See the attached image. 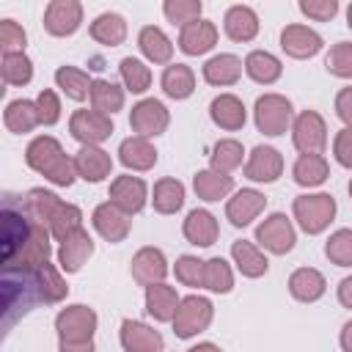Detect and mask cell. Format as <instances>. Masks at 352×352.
Segmentation results:
<instances>
[{"instance_id":"1","label":"cell","mask_w":352,"mask_h":352,"mask_svg":"<svg viewBox=\"0 0 352 352\" xmlns=\"http://www.w3.org/2000/svg\"><path fill=\"white\" fill-rule=\"evenodd\" d=\"M47 305L38 267H3L0 272V327L3 336L11 324L30 314L36 305Z\"/></svg>"},{"instance_id":"2","label":"cell","mask_w":352,"mask_h":352,"mask_svg":"<svg viewBox=\"0 0 352 352\" xmlns=\"http://www.w3.org/2000/svg\"><path fill=\"white\" fill-rule=\"evenodd\" d=\"M25 162L41 173L47 182H52L55 187H69L77 179V168L74 160L69 154H63L60 143L52 135H38L28 143L25 148Z\"/></svg>"},{"instance_id":"3","label":"cell","mask_w":352,"mask_h":352,"mask_svg":"<svg viewBox=\"0 0 352 352\" xmlns=\"http://www.w3.org/2000/svg\"><path fill=\"white\" fill-rule=\"evenodd\" d=\"M60 352H91L96 333V311L88 305H66L55 316Z\"/></svg>"},{"instance_id":"4","label":"cell","mask_w":352,"mask_h":352,"mask_svg":"<svg viewBox=\"0 0 352 352\" xmlns=\"http://www.w3.org/2000/svg\"><path fill=\"white\" fill-rule=\"evenodd\" d=\"M33 214L25 209V201L22 195H11L6 192L3 195V209H0V248H3V264L11 261L19 248L28 242L30 231H33Z\"/></svg>"},{"instance_id":"5","label":"cell","mask_w":352,"mask_h":352,"mask_svg":"<svg viewBox=\"0 0 352 352\" xmlns=\"http://www.w3.org/2000/svg\"><path fill=\"white\" fill-rule=\"evenodd\" d=\"M292 212L305 234H322L336 217V198L327 192H305L294 198Z\"/></svg>"},{"instance_id":"6","label":"cell","mask_w":352,"mask_h":352,"mask_svg":"<svg viewBox=\"0 0 352 352\" xmlns=\"http://www.w3.org/2000/svg\"><path fill=\"white\" fill-rule=\"evenodd\" d=\"M212 316H214V305L201 294H190L179 300V308L170 324H173L176 338H195L212 324Z\"/></svg>"},{"instance_id":"7","label":"cell","mask_w":352,"mask_h":352,"mask_svg":"<svg viewBox=\"0 0 352 352\" xmlns=\"http://www.w3.org/2000/svg\"><path fill=\"white\" fill-rule=\"evenodd\" d=\"M253 118H256V129L261 135L278 138V135H286V129L292 126L294 110H292V102L286 96H280V94H264V96L256 99Z\"/></svg>"},{"instance_id":"8","label":"cell","mask_w":352,"mask_h":352,"mask_svg":"<svg viewBox=\"0 0 352 352\" xmlns=\"http://www.w3.org/2000/svg\"><path fill=\"white\" fill-rule=\"evenodd\" d=\"M292 143L300 154H322L327 146V124L316 110H302L292 121Z\"/></svg>"},{"instance_id":"9","label":"cell","mask_w":352,"mask_h":352,"mask_svg":"<svg viewBox=\"0 0 352 352\" xmlns=\"http://www.w3.org/2000/svg\"><path fill=\"white\" fill-rule=\"evenodd\" d=\"M69 132L82 146H99L113 135V121L107 113L91 107V110H74L69 118Z\"/></svg>"},{"instance_id":"10","label":"cell","mask_w":352,"mask_h":352,"mask_svg":"<svg viewBox=\"0 0 352 352\" xmlns=\"http://www.w3.org/2000/svg\"><path fill=\"white\" fill-rule=\"evenodd\" d=\"M256 242H258L264 250H270V253H275V256H283V253H289V250L294 248L297 234H294L292 220H289L283 212H272L270 217H264V220L258 223V228H256Z\"/></svg>"},{"instance_id":"11","label":"cell","mask_w":352,"mask_h":352,"mask_svg":"<svg viewBox=\"0 0 352 352\" xmlns=\"http://www.w3.org/2000/svg\"><path fill=\"white\" fill-rule=\"evenodd\" d=\"M82 25V3L80 0H50L44 11V30L55 38L74 36Z\"/></svg>"},{"instance_id":"12","label":"cell","mask_w":352,"mask_h":352,"mask_svg":"<svg viewBox=\"0 0 352 352\" xmlns=\"http://www.w3.org/2000/svg\"><path fill=\"white\" fill-rule=\"evenodd\" d=\"M129 217H132V214L124 212L118 204L104 201V204H99V206L94 209L91 223H94L96 234H99L104 242L118 245V242L126 239V234H129V228H132V220H129Z\"/></svg>"},{"instance_id":"13","label":"cell","mask_w":352,"mask_h":352,"mask_svg":"<svg viewBox=\"0 0 352 352\" xmlns=\"http://www.w3.org/2000/svg\"><path fill=\"white\" fill-rule=\"evenodd\" d=\"M170 124V113L168 107L160 102V99H140L132 113H129V126L135 135H143V138H157L168 129Z\"/></svg>"},{"instance_id":"14","label":"cell","mask_w":352,"mask_h":352,"mask_svg":"<svg viewBox=\"0 0 352 352\" xmlns=\"http://www.w3.org/2000/svg\"><path fill=\"white\" fill-rule=\"evenodd\" d=\"M264 206H267L264 192L250 190V187L248 190H236L226 204V217H228V223L234 228H245L264 212Z\"/></svg>"},{"instance_id":"15","label":"cell","mask_w":352,"mask_h":352,"mask_svg":"<svg viewBox=\"0 0 352 352\" xmlns=\"http://www.w3.org/2000/svg\"><path fill=\"white\" fill-rule=\"evenodd\" d=\"M283 173V157L278 148L272 146H256L250 154H248V162H245V176L250 182H275L278 176Z\"/></svg>"},{"instance_id":"16","label":"cell","mask_w":352,"mask_h":352,"mask_svg":"<svg viewBox=\"0 0 352 352\" xmlns=\"http://www.w3.org/2000/svg\"><path fill=\"white\" fill-rule=\"evenodd\" d=\"M129 272L132 278L140 283V286H148V283H160L165 280L168 275V261H165V253L160 248H140L135 256H132V264H129Z\"/></svg>"},{"instance_id":"17","label":"cell","mask_w":352,"mask_h":352,"mask_svg":"<svg viewBox=\"0 0 352 352\" xmlns=\"http://www.w3.org/2000/svg\"><path fill=\"white\" fill-rule=\"evenodd\" d=\"M280 50L289 55V58H314L319 50H322V36L305 25H286L280 30Z\"/></svg>"},{"instance_id":"18","label":"cell","mask_w":352,"mask_h":352,"mask_svg":"<svg viewBox=\"0 0 352 352\" xmlns=\"http://www.w3.org/2000/svg\"><path fill=\"white\" fill-rule=\"evenodd\" d=\"M146 198H148V187L140 176H116L110 182V201L129 214H138L146 206Z\"/></svg>"},{"instance_id":"19","label":"cell","mask_w":352,"mask_h":352,"mask_svg":"<svg viewBox=\"0 0 352 352\" xmlns=\"http://www.w3.org/2000/svg\"><path fill=\"white\" fill-rule=\"evenodd\" d=\"M94 253V239L85 228H77L72 231L66 239H60V248H58V264L63 272H80V267L91 258Z\"/></svg>"},{"instance_id":"20","label":"cell","mask_w":352,"mask_h":352,"mask_svg":"<svg viewBox=\"0 0 352 352\" xmlns=\"http://www.w3.org/2000/svg\"><path fill=\"white\" fill-rule=\"evenodd\" d=\"M121 346L126 352H162L165 341L162 336L148 327L146 322H138V319H124L121 322Z\"/></svg>"},{"instance_id":"21","label":"cell","mask_w":352,"mask_h":352,"mask_svg":"<svg viewBox=\"0 0 352 352\" xmlns=\"http://www.w3.org/2000/svg\"><path fill=\"white\" fill-rule=\"evenodd\" d=\"M74 168H77V176L96 184V182H104L113 170V160L104 148L99 146H80V151L74 154Z\"/></svg>"},{"instance_id":"22","label":"cell","mask_w":352,"mask_h":352,"mask_svg":"<svg viewBox=\"0 0 352 352\" xmlns=\"http://www.w3.org/2000/svg\"><path fill=\"white\" fill-rule=\"evenodd\" d=\"M217 44V25L209 19H195L182 28L179 33V50L184 55H204Z\"/></svg>"},{"instance_id":"23","label":"cell","mask_w":352,"mask_h":352,"mask_svg":"<svg viewBox=\"0 0 352 352\" xmlns=\"http://www.w3.org/2000/svg\"><path fill=\"white\" fill-rule=\"evenodd\" d=\"M223 30L231 41H253L258 36V14L250 6H231L223 16Z\"/></svg>"},{"instance_id":"24","label":"cell","mask_w":352,"mask_h":352,"mask_svg":"<svg viewBox=\"0 0 352 352\" xmlns=\"http://www.w3.org/2000/svg\"><path fill=\"white\" fill-rule=\"evenodd\" d=\"M209 116H212V121H214L220 129H226V132L242 129V126H245V118H248L242 99L234 96V94H220V96H214L212 104H209Z\"/></svg>"},{"instance_id":"25","label":"cell","mask_w":352,"mask_h":352,"mask_svg":"<svg viewBox=\"0 0 352 352\" xmlns=\"http://www.w3.org/2000/svg\"><path fill=\"white\" fill-rule=\"evenodd\" d=\"M118 160L124 168L129 170H151L157 165V148L148 143V138L143 135H132L126 140H121L118 146Z\"/></svg>"},{"instance_id":"26","label":"cell","mask_w":352,"mask_h":352,"mask_svg":"<svg viewBox=\"0 0 352 352\" xmlns=\"http://www.w3.org/2000/svg\"><path fill=\"white\" fill-rule=\"evenodd\" d=\"M182 231H184V239H187L190 245L209 248V245H214V242H217L220 226H217V220H214V214H212V212H206V209H192V212L187 214V220H184Z\"/></svg>"},{"instance_id":"27","label":"cell","mask_w":352,"mask_h":352,"mask_svg":"<svg viewBox=\"0 0 352 352\" xmlns=\"http://www.w3.org/2000/svg\"><path fill=\"white\" fill-rule=\"evenodd\" d=\"M289 292L300 302H316L327 292V280L319 270L314 267H300L289 275Z\"/></svg>"},{"instance_id":"28","label":"cell","mask_w":352,"mask_h":352,"mask_svg":"<svg viewBox=\"0 0 352 352\" xmlns=\"http://www.w3.org/2000/svg\"><path fill=\"white\" fill-rule=\"evenodd\" d=\"M179 300L182 297L176 294V289L162 283V280L146 286V314L157 322H170L176 308H179Z\"/></svg>"},{"instance_id":"29","label":"cell","mask_w":352,"mask_h":352,"mask_svg":"<svg viewBox=\"0 0 352 352\" xmlns=\"http://www.w3.org/2000/svg\"><path fill=\"white\" fill-rule=\"evenodd\" d=\"M192 190L201 201L212 204V201L226 198L234 190V176H228L223 170H214V168H206V170H198L192 176Z\"/></svg>"},{"instance_id":"30","label":"cell","mask_w":352,"mask_h":352,"mask_svg":"<svg viewBox=\"0 0 352 352\" xmlns=\"http://www.w3.org/2000/svg\"><path fill=\"white\" fill-rule=\"evenodd\" d=\"M242 66H245V63H242L236 55L220 52V55H214V58H209V60L204 63V80H206L209 85H220V88L234 85V82L242 77Z\"/></svg>"},{"instance_id":"31","label":"cell","mask_w":352,"mask_h":352,"mask_svg":"<svg viewBox=\"0 0 352 352\" xmlns=\"http://www.w3.org/2000/svg\"><path fill=\"white\" fill-rule=\"evenodd\" d=\"M3 124L14 135H25V132L36 129L41 124V116H38L36 102H30V99H14V102H8L6 104V113H3Z\"/></svg>"},{"instance_id":"32","label":"cell","mask_w":352,"mask_h":352,"mask_svg":"<svg viewBox=\"0 0 352 352\" xmlns=\"http://www.w3.org/2000/svg\"><path fill=\"white\" fill-rule=\"evenodd\" d=\"M231 258H234L236 270H239L245 278H261V275H267V270H270L267 256H264L253 242H248V239H236V242L231 245Z\"/></svg>"},{"instance_id":"33","label":"cell","mask_w":352,"mask_h":352,"mask_svg":"<svg viewBox=\"0 0 352 352\" xmlns=\"http://www.w3.org/2000/svg\"><path fill=\"white\" fill-rule=\"evenodd\" d=\"M245 72H248V77H250L253 82H258V85H272L275 80H280L283 63H280L272 52H267V50H253V52L245 58Z\"/></svg>"},{"instance_id":"34","label":"cell","mask_w":352,"mask_h":352,"mask_svg":"<svg viewBox=\"0 0 352 352\" xmlns=\"http://www.w3.org/2000/svg\"><path fill=\"white\" fill-rule=\"evenodd\" d=\"M292 176L300 187H319V184L327 182L330 165L322 154H300L294 168H292Z\"/></svg>"},{"instance_id":"35","label":"cell","mask_w":352,"mask_h":352,"mask_svg":"<svg viewBox=\"0 0 352 352\" xmlns=\"http://www.w3.org/2000/svg\"><path fill=\"white\" fill-rule=\"evenodd\" d=\"M138 47H140V52H143L151 63H170V58H173V44H170V38H168L160 28H154V25L140 28V33H138Z\"/></svg>"},{"instance_id":"36","label":"cell","mask_w":352,"mask_h":352,"mask_svg":"<svg viewBox=\"0 0 352 352\" xmlns=\"http://www.w3.org/2000/svg\"><path fill=\"white\" fill-rule=\"evenodd\" d=\"M91 38L104 44V47H118L124 44L126 38V22L121 14H113V11H104L99 14L94 22H91Z\"/></svg>"},{"instance_id":"37","label":"cell","mask_w":352,"mask_h":352,"mask_svg":"<svg viewBox=\"0 0 352 352\" xmlns=\"http://www.w3.org/2000/svg\"><path fill=\"white\" fill-rule=\"evenodd\" d=\"M160 85H162L165 96H170V99H187L195 91V74L184 63H170V66H165Z\"/></svg>"},{"instance_id":"38","label":"cell","mask_w":352,"mask_h":352,"mask_svg":"<svg viewBox=\"0 0 352 352\" xmlns=\"http://www.w3.org/2000/svg\"><path fill=\"white\" fill-rule=\"evenodd\" d=\"M151 204L160 214H176L184 206V184L173 176H165L160 182H154V195Z\"/></svg>"},{"instance_id":"39","label":"cell","mask_w":352,"mask_h":352,"mask_svg":"<svg viewBox=\"0 0 352 352\" xmlns=\"http://www.w3.org/2000/svg\"><path fill=\"white\" fill-rule=\"evenodd\" d=\"M55 82H58V88H60L69 99H74V102L88 99V96H91V85H94V80H91L82 69H77V66H58Z\"/></svg>"},{"instance_id":"40","label":"cell","mask_w":352,"mask_h":352,"mask_svg":"<svg viewBox=\"0 0 352 352\" xmlns=\"http://www.w3.org/2000/svg\"><path fill=\"white\" fill-rule=\"evenodd\" d=\"M0 72H3V80H6L8 85H28V82L33 80V63H30V58L25 55V50L3 52Z\"/></svg>"},{"instance_id":"41","label":"cell","mask_w":352,"mask_h":352,"mask_svg":"<svg viewBox=\"0 0 352 352\" xmlns=\"http://www.w3.org/2000/svg\"><path fill=\"white\" fill-rule=\"evenodd\" d=\"M88 99H91V107H96V110L113 116V113H118V110L124 107V88H118V85L110 82V80H94Z\"/></svg>"},{"instance_id":"42","label":"cell","mask_w":352,"mask_h":352,"mask_svg":"<svg viewBox=\"0 0 352 352\" xmlns=\"http://www.w3.org/2000/svg\"><path fill=\"white\" fill-rule=\"evenodd\" d=\"M22 201H25V209L33 214V220L47 223V226H50L52 212L60 206V198H58L52 190H44V187H33V190H28Z\"/></svg>"},{"instance_id":"43","label":"cell","mask_w":352,"mask_h":352,"mask_svg":"<svg viewBox=\"0 0 352 352\" xmlns=\"http://www.w3.org/2000/svg\"><path fill=\"white\" fill-rule=\"evenodd\" d=\"M204 289L217 292V294H228L234 289V272L226 258L214 256V258L204 261Z\"/></svg>"},{"instance_id":"44","label":"cell","mask_w":352,"mask_h":352,"mask_svg":"<svg viewBox=\"0 0 352 352\" xmlns=\"http://www.w3.org/2000/svg\"><path fill=\"white\" fill-rule=\"evenodd\" d=\"M118 72H121V80H124V88L126 91H132V94L148 91V85H151V69L143 60L126 55V58H121Z\"/></svg>"},{"instance_id":"45","label":"cell","mask_w":352,"mask_h":352,"mask_svg":"<svg viewBox=\"0 0 352 352\" xmlns=\"http://www.w3.org/2000/svg\"><path fill=\"white\" fill-rule=\"evenodd\" d=\"M209 160H212V168H214V170L231 173L234 168H239V165H242V160H245V148H242V143H239V140L226 138V140H217V143H214V148H212Z\"/></svg>"},{"instance_id":"46","label":"cell","mask_w":352,"mask_h":352,"mask_svg":"<svg viewBox=\"0 0 352 352\" xmlns=\"http://www.w3.org/2000/svg\"><path fill=\"white\" fill-rule=\"evenodd\" d=\"M77 228H82V212L74 206V204H63L60 201V206L52 212V217H50V231H52V236L60 242V239H66L72 231H77Z\"/></svg>"},{"instance_id":"47","label":"cell","mask_w":352,"mask_h":352,"mask_svg":"<svg viewBox=\"0 0 352 352\" xmlns=\"http://www.w3.org/2000/svg\"><path fill=\"white\" fill-rule=\"evenodd\" d=\"M324 256L336 267H352V228H338L324 242Z\"/></svg>"},{"instance_id":"48","label":"cell","mask_w":352,"mask_h":352,"mask_svg":"<svg viewBox=\"0 0 352 352\" xmlns=\"http://www.w3.org/2000/svg\"><path fill=\"white\" fill-rule=\"evenodd\" d=\"M324 69L341 80H352V41H338L324 55Z\"/></svg>"},{"instance_id":"49","label":"cell","mask_w":352,"mask_h":352,"mask_svg":"<svg viewBox=\"0 0 352 352\" xmlns=\"http://www.w3.org/2000/svg\"><path fill=\"white\" fill-rule=\"evenodd\" d=\"M201 8H204L201 0H165V3H162V11H165L168 22L179 25V28L195 22V19L201 16Z\"/></svg>"},{"instance_id":"50","label":"cell","mask_w":352,"mask_h":352,"mask_svg":"<svg viewBox=\"0 0 352 352\" xmlns=\"http://www.w3.org/2000/svg\"><path fill=\"white\" fill-rule=\"evenodd\" d=\"M176 280L190 289H204V261L198 256H179L176 258Z\"/></svg>"},{"instance_id":"51","label":"cell","mask_w":352,"mask_h":352,"mask_svg":"<svg viewBox=\"0 0 352 352\" xmlns=\"http://www.w3.org/2000/svg\"><path fill=\"white\" fill-rule=\"evenodd\" d=\"M36 107H38V116H41V124H44V126L58 124V118H60V99H58L55 91L44 88V91L36 96Z\"/></svg>"},{"instance_id":"52","label":"cell","mask_w":352,"mask_h":352,"mask_svg":"<svg viewBox=\"0 0 352 352\" xmlns=\"http://www.w3.org/2000/svg\"><path fill=\"white\" fill-rule=\"evenodd\" d=\"M300 11L314 22H330L338 14V0H300Z\"/></svg>"},{"instance_id":"53","label":"cell","mask_w":352,"mask_h":352,"mask_svg":"<svg viewBox=\"0 0 352 352\" xmlns=\"http://www.w3.org/2000/svg\"><path fill=\"white\" fill-rule=\"evenodd\" d=\"M25 41H28V36L14 19H3L0 22V47H3V52L25 50Z\"/></svg>"},{"instance_id":"54","label":"cell","mask_w":352,"mask_h":352,"mask_svg":"<svg viewBox=\"0 0 352 352\" xmlns=\"http://www.w3.org/2000/svg\"><path fill=\"white\" fill-rule=\"evenodd\" d=\"M333 154L338 160V165L344 168H352V126H344L336 140H333Z\"/></svg>"},{"instance_id":"55","label":"cell","mask_w":352,"mask_h":352,"mask_svg":"<svg viewBox=\"0 0 352 352\" xmlns=\"http://www.w3.org/2000/svg\"><path fill=\"white\" fill-rule=\"evenodd\" d=\"M336 116L352 126V88H341L338 96H336Z\"/></svg>"},{"instance_id":"56","label":"cell","mask_w":352,"mask_h":352,"mask_svg":"<svg viewBox=\"0 0 352 352\" xmlns=\"http://www.w3.org/2000/svg\"><path fill=\"white\" fill-rule=\"evenodd\" d=\"M338 302L344 308H352V275H346L341 283H338Z\"/></svg>"},{"instance_id":"57","label":"cell","mask_w":352,"mask_h":352,"mask_svg":"<svg viewBox=\"0 0 352 352\" xmlns=\"http://www.w3.org/2000/svg\"><path fill=\"white\" fill-rule=\"evenodd\" d=\"M341 349L344 352H352V319L344 324V330H341Z\"/></svg>"},{"instance_id":"58","label":"cell","mask_w":352,"mask_h":352,"mask_svg":"<svg viewBox=\"0 0 352 352\" xmlns=\"http://www.w3.org/2000/svg\"><path fill=\"white\" fill-rule=\"evenodd\" d=\"M198 349H217V344H195V352Z\"/></svg>"},{"instance_id":"59","label":"cell","mask_w":352,"mask_h":352,"mask_svg":"<svg viewBox=\"0 0 352 352\" xmlns=\"http://www.w3.org/2000/svg\"><path fill=\"white\" fill-rule=\"evenodd\" d=\"M346 25H349V30H352V3H349V8H346Z\"/></svg>"},{"instance_id":"60","label":"cell","mask_w":352,"mask_h":352,"mask_svg":"<svg viewBox=\"0 0 352 352\" xmlns=\"http://www.w3.org/2000/svg\"><path fill=\"white\" fill-rule=\"evenodd\" d=\"M346 190H349V195H352V179H349V187H346Z\"/></svg>"}]
</instances>
